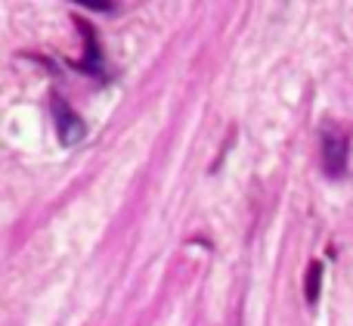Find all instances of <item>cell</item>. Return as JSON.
Here are the masks:
<instances>
[{"label":"cell","instance_id":"6da1fadb","mask_svg":"<svg viewBox=\"0 0 353 326\" xmlns=\"http://www.w3.org/2000/svg\"><path fill=\"white\" fill-rule=\"evenodd\" d=\"M323 146H319V155H323V168L329 178H341L344 168H347V155H350V140L338 124H329L323 131Z\"/></svg>","mask_w":353,"mask_h":326},{"label":"cell","instance_id":"7a4b0ae2","mask_svg":"<svg viewBox=\"0 0 353 326\" xmlns=\"http://www.w3.org/2000/svg\"><path fill=\"white\" fill-rule=\"evenodd\" d=\"M50 109H53V118H56V134L65 146H74L78 140H84V122L74 109H68V103L62 97H53L50 99Z\"/></svg>","mask_w":353,"mask_h":326},{"label":"cell","instance_id":"3957f363","mask_svg":"<svg viewBox=\"0 0 353 326\" xmlns=\"http://www.w3.org/2000/svg\"><path fill=\"white\" fill-rule=\"evenodd\" d=\"M74 25L81 28V35H84V41H87V56L78 62V66H81V68H87L90 75H99V72H103V56H99L97 37H93V28L84 22V19H74Z\"/></svg>","mask_w":353,"mask_h":326},{"label":"cell","instance_id":"277c9868","mask_svg":"<svg viewBox=\"0 0 353 326\" xmlns=\"http://www.w3.org/2000/svg\"><path fill=\"white\" fill-rule=\"evenodd\" d=\"M319 283H323V265L313 261V265L307 267V280H304V296L310 305H316V298H319Z\"/></svg>","mask_w":353,"mask_h":326},{"label":"cell","instance_id":"5b68a950","mask_svg":"<svg viewBox=\"0 0 353 326\" xmlns=\"http://www.w3.org/2000/svg\"><path fill=\"white\" fill-rule=\"evenodd\" d=\"M87 6H90V10H99V12H112V10H115L112 3H87Z\"/></svg>","mask_w":353,"mask_h":326}]
</instances>
